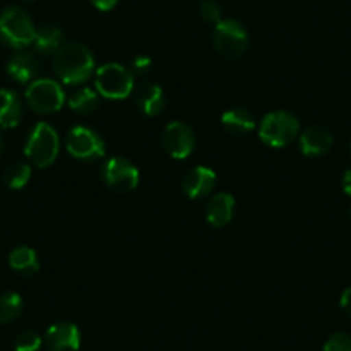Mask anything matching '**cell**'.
I'll list each match as a JSON object with an SVG mask.
<instances>
[{"label": "cell", "mask_w": 351, "mask_h": 351, "mask_svg": "<svg viewBox=\"0 0 351 351\" xmlns=\"http://www.w3.org/2000/svg\"><path fill=\"white\" fill-rule=\"evenodd\" d=\"M53 71L66 84H81L92 77L95 71V57L83 43L69 42L60 45L53 53Z\"/></svg>", "instance_id": "6da1fadb"}, {"label": "cell", "mask_w": 351, "mask_h": 351, "mask_svg": "<svg viewBox=\"0 0 351 351\" xmlns=\"http://www.w3.org/2000/svg\"><path fill=\"white\" fill-rule=\"evenodd\" d=\"M36 28L28 12L21 8H8L0 12V42L9 49L23 50L33 45Z\"/></svg>", "instance_id": "7a4b0ae2"}, {"label": "cell", "mask_w": 351, "mask_h": 351, "mask_svg": "<svg viewBox=\"0 0 351 351\" xmlns=\"http://www.w3.org/2000/svg\"><path fill=\"white\" fill-rule=\"evenodd\" d=\"M59 134L50 124L38 123L25 143V155L35 167L45 169L56 162L59 155Z\"/></svg>", "instance_id": "3957f363"}, {"label": "cell", "mask_w": 351, "mask_h": 351, "mask_svg": "<svg viewBox=\"0 0 351 351\" xmlns=\"http://www.w3.org/2000/svg\"><path fill=\"white\" fill-rule=\"evenodd\" d=\"M134 77L130 69L116 62L104 64L95 73V90L109 100H124L133 93Z\"/></svg>", "instance_id": "277c9868"}, {"label": "cell", "mask_w": 351, "mask_h": 351, "mask_svg": "<svg viewBox=\"0 0 351 351\" xmlns=\"http://www.w3.org/2000/svg\"><path fill=\"white\" fill-rule=\"evenodd\" d=\"M300 123L291 112L278 110L263 117L260 124L258 136L263 143L271 148L288 147L298 136Z\"/></svg>", "instance_id": "5b68a950"}, {"label": "cell", "mask_w": 351, "mask_h": 351, "mask_svg": "<svg viewBox=\"0 0 351 351\" xmlns=\"http://www.w3.org/2000/svg\"><path fill=\"white\" fill-rule=\"evenodd\" d=\"M212 42L215 50L226 59H239L248 49V33L245 26L234 19H221L214 26Z\"/></svg>", "instance_id": "8992f818"}, {"label": "cell", "mask_w": 351, "mask_h": 351, "mask_svg": "<svg viewBox=\"0 0 351 351\" xmlns=\"http://www.w3.org/2000/svg\"><path fill=\"white\" fill-rule=\"evenodd\" d=\"M25 97L26 104L32 107V110L45 114V116L60 110L66 102V93H64L62 86L49 77H42V80H35L33 83H29Z\"/></svg>", "instance_id": "52a82bcc"}, {"label": "cell", "mask_w": 351, "mask_h": 351, "mask_svg": "<svg viewBox=\"0 0 351 351\" xmlns=\"http://www.w3.org/2000/svg\"><path fill=\"white\" fill-rule=\"evenodd\" d=\"M66 148L69 155L77 160L93 162L106 155V145L99 133L86 126L71 128L66 138Z\"/></svg>", "instance_id": "ba28073f"}, {"label": "cell", "mask_w": 351, "mask_h": 351, "mask_svg": "<svg viewBox=\"0 0 351 351\" xmlns=\"http://www.w3.org/2000/svg\"><path fill=\"white\" fill-rule=\"evenodd\" d=\"M102 181L116 193H130L140 183V172L124 157H112L102 165Z\"/></svg>", "instance_id": "9c48e42d"}, {"label": "cell", "mask_w": 351, "mask_h": 351, "mask_svg": "<svg viewBox=\"0 0 351 351\" xmlns=\"http://www.w3.org/2000/svg\"><path fill=\"white\" fill-rule=\"evenodd\" d=\"M162 147L172 158H186L193 154L195 133L188 124L181 121L167 124L162 134Z\"/></svg>", "instance_id": "30bf717a"}, {"label": "cell", "mask_w": 351, "mask_h": 351, "mask_svg": "<svg viewBox=\"0 0 351 351\" xmlns=\"http://www.w3.org/2000/svg\"><path fill=\"white\" fill-rule=\"evenodd\" d=\"M217 183V176L210 167H204V165H197V167L190 169L184 174L183 181H181V188L183 193L191 200H200V198L207 197L212 193Z\"/></svg>", "instance_id": "8fae6325"}, {"label": "cell", "mask_w": 351, "mask_h": 351, "mask_svg": "<svg viewBox=\"0 0 351 351\" xmlns=\"http://www.w3.org/2000/svg\"><path fill=\"white\" fill-rule=\"evenodd\" d=\"M45 344L50 351H77L81 332L73 322H57L47 329Z\"/></svg>", "instance_id": "7c38bea8"}, {"label": "cell", "mask_w": 351, "mask_h": 351, "mask_svg": "<svg viewBox=\"0 0 351 351\" xmlns=\"http://www.w3.org/2000/svg\"><path fill=\"white\" fill-rule=\"evenodd\" d=\"M332 147V134L324 126H310L300 136V150L305 157H322Z\"/></svg>", "instance_id": "4fadbf2b"}, {"label": "cell", "mask_w": 351, "mask_h": 351, "mask_svg": "<svg viewBox=\"0 0 351 351\" xmlns=\"http://www.w3.org/2000/svg\"><path fill=\"white\" fill-rule=\"evenodd\" d=\"M9 76L21 84H29L35 81L36 74H38V60L28 52H16L11 59L8 60L5 66Z\"/></svg>", "instance_id": "5bb4252c"}, {"label": "cell", "mask_w": 351, "mask_h": 351, "mask_svg": "<svg viewBox=\"0 0 351 351\" xmlns=\"http://www.w3.org/2000/svg\"><path fill=\"white\" fill-rule=\"evenodd\" d=\"M136 106L145 116H158L165 107V97L162 88L155 83H141L134 93Z\"/></svg>", "instance_id": "9a60e30c"}, {"label": "cell", "mask_w": 351, "mask_h": 351, "mask_svg": "<svg viewBox=\"0 0 351 351\" xmlns=\"http://www.w3.org/2000/svg\"><path fill=\"white\" fill-rule=\"evenodd\" d=\"M234 215V198L229 193H217L208 202L205 217L207 222L214 228H224L232 221Z\"/></svg>", "instance_id": "2e32d148"}, {"label": "cell", "mask_w": 351, "mask_h": 351, "mask_svg": "<svg viewBox=\"0 0 351 351\" xmlns=\"http://www.w3.org/2000/svg\"><path fill=\"white\" fill-rule=\"evenodd\" d=\"M23 117V104L18 93L9 88L0 90V130H12Z\"/></svg>", "instance_id": "e0dca14e"}, {"label": "cell", "mask_w": 351, "mask_h": 351, "mask_svg": "<svg viewBox=\"0 0 351 351\" xmlns=\"http://www.w3.org/2000/svg\"><path fill=\"white\" fill-rule=\"evenodd\" d=\"M222 126L234 136H246L255 130V117L245 109H231L222 114Z\"/></svg>", "instance_id": "ac0fdd59"}, {"label": "cell", "mask_w": 351, "mask_h": 351, "mask_svg": "<svg viewBox=\"0 0 351 351\" xmlns=\"http://www.w3.org/2000/svg\"><path fill=\"white\" fill-rule=\"evenodd\" d=\"M9 265L14 272L21 276H33L38 272V255L29 246H18L9 253Z\"/></svg>", "instance_id": "d6986e66"}, {"label": "cell", "mask_w": 351, "mask_h": 351, "mask_svg": "<svg viewBox=\"0 0 351 351\" xmlns=\"http://www.w3.org/2000/svg\"><path fill=\"white\" fill-rule=\"evenodd\" d=\"M99 93L92 88H77L67 97L69 109L74 110L76 114H81V116H90V114L95 112L99 109Z\"/></svg>", "instance_id": "ffe728a7"}, {"label": "cell", "mask_w": 351, "mask_h": 351, "mask_svg": "<svg viewBox=\"0 0 351 351\" xmlns=\"http://www.w3.org/2000/svg\"><path fill=\"white\" fill-rule=\"evenodd\" d=\"M33 45L42 56H53L62 45V32L56 25H43L42 28L36 29Z\"/></svg>", "instance_id": "44dd1931"}, {"label": "cell", "mask_w": 351, "mask_h": 351, "mask_svg": "<svg viewBox=\"0 0 351 351\" xmlns=\"http://www.w3.org/2000/svg\"><path fill=\"white\" fill-rule=\"evenodd\" d=\"M23 298L14 291L0 293V324H11L23 313Z\"/></svg>", "instance_id": "7402d4cb"}, {"label": "cell", "mask_w": 351, "mask_h": 351, "mask_svg": "<svg viewBox=\"0 0 351 351\" xmlns=\"http://www.w3.org/2000/svg\"><path fill=\"white\" fill-rule=\"evenodd\" d=\"M32 180V167L26 162H14L4 172V183L11 190H21Z\"/></svg>", "instance_id": "603a6c76"}, {"label": "cell", "mask_w": 351, "mask_h": 351, "mask_svg": "<svg viewBox=\"0 0 351 351\" xmlns=\"http://www.w3.org/2000/svg\"><path fill=\"white\" fill-rule=\"evenodd\" d=\"M42 336L36 330H23L14 343V351H38L42 348Z\"/></svg>", "instance_id": "cb8c5ba5"}, {"label": "cell", "mask_w": 351, "mask_h": 351, "mask_svg": "<svg viewBox=\"0 0 351 351\" xmlns=\"http://www.w3.org/2000/svg\"><path fill=\"white\" fill-rule=\"evenodd\" d=\"M324 351H351V336L346 332H334L324 344Z\"/></svg>", "instance_id": "d4e9b609"}, {"label": "cell", "mask_w": 351, "mask_h": 351, "mask_svg": "<svg viewBox=\"0 0 351 351\" xmlns=\"http://www.w3.org/2000/svg\"><path fill=\"white\" fill-rule=\"evenodd\" d=\"M198 14H200V18L204 19V21L214 23V25H217V23L222 19L221 8H219V4L212 2V0H205V2H202Z\"/></svg>", "instance_id": "484cf974"}, {"label": "cell", "mask_w": 351, "mask_h": 351, "mask_svg": "<svg viewBox=\"0 0 351 351\" xmlns=\"http://www.w3.org/2000/svg\"><path fill=\"white\" fill-rule=\"evenodd\" d=\"M150 67H152V59H150V57L138 56V57H134L133 66H131V69H133V73L138 74V76H145V74H148Z\"/></svg>", "instance_id": "4316f807"}, {"label": "cell", "mask_w": 351, "mask_h": 351, "mask_svg": "<svg viewBox=\"0 0 351 351\" xmlns=\"http://www.w3.org/2000/svg\"><path fill=\"white\" fill-rule=\"evenodd\" d=\"M339 306H341V310H343L344 315H346L348 319H351V286L350 288L344 289L343 295H341Z\"/></svg>", "instance_id": "83f0119b"}, {"label": "cell", "mask_w": 351, "mask_h": 351, "mask_svg": "<svg viewBox=\"0 0 351 351\" xmlns=\"http://www.w3.org/2000/svg\"><path fill=\"white\" fill-rule=\"evenodd\" d=\"M90 2H92L93 8H97L99 11L107 12V11H112V9L117 5V2H119V0H90Z\"/></svg>", "instance_id": "f1b7e54d"}, {"label": "cell", "mask_w": 351, "mask_h": 351, "mask_svg": "<svg viewBox=\"0 0 351 351\" xmlns=\"http://www.w3.org/2000/svg\"><path fill=\"white\" fill-rule=\"evenodd\" d=\"M341 184H343V191L351 197V169H348L343 174V180H341Z\"/></svg>", "instance_id": "f546056e"}, {"label": "cell", "mask_w": 351, "mask_h": 351, "mask_svg": "<svg viewBox=\"0 0 351 351\" xmlns=\"http://www.w3.org/2000/svg\"><path fill=\"white\" fill-rule=\"evenodd\" d=\"M4 154V136H2V131H0V157Z\"/></svg>", "instance_id": "4dcf8cb0"}, {"label": "cell", "mask_w": 351, "mask_h": 351, "mask_svg": "<svg viewBox=\"0 0 351 351\" xmlns=\"http://www.w3.org/2000/svg\"><path fill=\"white\" fill-rule=\"evenodd\" d=\"M23 2H36V0H23Z\"/></svg>", "instance_id": "1f68e13d"}, {"label": "cell", "mask_w": 351, "mask_h": 351, "mask_svg": "<svg viewBox=\"0 0 351 351\" xmlns=\"http://www.w3.org/2000/svg\"><path fill=\"white\" fill-rule=\"evenodd\" d=\"M350 219H351V207H350Z\"/></svg>", "instance_id": "d6a6232c"}, {"label": "cell", "mask_w": 351, "mask_h": 351, "mask_svg": "<svg viewBox=\"0 0 351 351\" xmlns=\"http://www.w3.org/2000/svg\"><path fill=\"white\" fill-rule=\"evenodd\" d=\"M350 152H351V147H350Z\"/></svg>", "instance_id": "836d02e7"}]
</instances>
